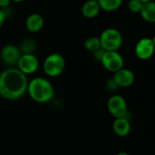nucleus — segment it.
Segmentation results:
<instances>
[{
  "instance_id": "obj_1",
  "label": "nucleus",
  "mask_w": 155,
  "mask_h": 155,
  "mask_svg": "<svg viewBox=\"0 0 155 155\" xmlns=\"http://www.w3.org/2000/svg\"><path fill=\"white\" fill-rule=\"evenodd\" d=\"M28 86L27 76L20 70L9 67L0 74V95L10 101L21 98Z\"/></svg>"
},
{
  "instance_id": "obj_2",
  "label": "nucleus",
  "mask_w": 155,
  "mask_h": 155,
  "mask_svg": "<svg viewBox=\"0 0 155 155\" xmlns=\"http://www.w3.org/2000/svg\"><path fill=\"white\" fill-rule=\"evenodd\" d=\"M27 93L32 100L39 104L50 102L54 96V89L49 80L44 77H35L28 82Z\"/></svg>"
},
{
  "instance_id": "obj_3",
  "label": "nucleus",
  "mask_w": 155,
  "mask_h": 155,
  "mask_svg": "<svg viewBox=\"0 0 155 155\" xmlns=\"http://www.w3.org/2000/svg\"><path fill=\"white\" fill-rule=\"evenodd\" d=\"M99 38L101 47L105 51H118L123 45V35L116 28L109 27L104 29Z\"/></svg>"
},
{
  "instance_id": "obj_4",
  "label": "nucleus",
  "mask_w": 155,
  "mask_h": 155,
  "mask_svg": "<svg viewBox=\"0 0 155 155\" xmlns=\"http://www.w3.org/2000/svg\"><path fill=\"white\" fill-rule=\"evenodd\" d=\"M65 68V60L60 54L54 53L47 55L44 61L43 69L45 74L49 77L59 76Z\"/></svg>"
},
{
  "instance_id": "obj_5",
  "label": "nucleus",
  "mask_w": 155,
  "mask_h": 155,
  "mask_svg": "<svg viewBox=\"0 0 155 155\" xmlns=\"http://www.w3.org/2000/svg\"><path fill=\"white\" fill-rule=\"evenodd\" d=\"M107 109L111 115L116 118L126 117L128 114L127 102L124 96L120 94H113L107 102Z\"/></svg>"
},
{
  "instance_id": "obj_6",
  "label": "nucleus",
  "mask_w": 155,
  "mask_h": 155,
  "mask_svg": "<svg viewBox=\"0 0 155 155\" xmlns=\"http://www.w3.org/2000/svg\"><path fill=\"white\" fill-rule=\"evenodd\" d=\"M101 64L109 72L115 73L124 68V61L122 54L118 51H105Z\"/></svg>"
},
{
  "instance_id": "obj_7",
  "label": "nucleus",
  "mask_w": 155,
  "mask_h": 155,
  "mask_svg": "<svg viewBox=\"0 0 155 155\" xmlns=\"http://www.w3.org/2000/svg\"><path fill=\"white\" fill-rule=\"evenodd\" d=\"M17 69L25 75L35 74L39 68V60L35 54H21L17 62Z\"/></svg>"
},
{
  "instance_id": "obj_8",
  "label": "nucleus",
  "mask_w": 155,
  "mask_h": 155,
  "mask_svg": "<svg viewBox=\"0 0 155 155\" xmlns=\"http://www.w3.org/2000/svg\"><path fill=\"white\" fill-rule=\"evenodd\" d=\"M136 56L141 60H148L153 57L155 53V46L152 38L143 37L140 39L134 48Z\"/></svg>"
},
{
  "instance_id": "obj_9",
  "label": "nucleus",
  "mask_w": 155,
  "mask_h": 155,
  "mask_svg": "<svg viewBox=\"0 0 155 155\" xmlns=\"http://www.w3.org/2000/svg\"><path fill=\"white\" fill-rule=\"evenodd\" d=\"M21 54L19 47L11 44L5 45L0 51V55L4 64L11 67L17 64Z\"/></svg>"
},
{
  "instance_id": "obj_10",
  "label": "nucleus",
  "mask_w": 155,
  "mask_h": 155,
  "mask_svg": "<svg viewBox=\"0 0 155 155\" xmlns=\"http://www.w3.org/2000/svg\"><path fill=\"white\" fill-rule=\"evenodd\" d=\"M114 80L119 86V88H127L134 84L135 76L133 71L127 68H122L115 72L113 76Z\"/></svg>"
},
{
  "instance_id": "obj_11",
  "label": "nucleus",
  "mask_w": 155,
  "mask_h": 155,
  "mask_svg": "<svg viewBox=\"0 0 155 155\" xmlns=\"http://www.w3.org/2000/svg\"><path fill=\"white\" fill-rule=\"evenodd\" d=\"M45 25L44 16L38 13H33L25 20V27L30 33H37L43 29Z\"/></svg>"
},
{
  "instance_id": "obj_12",
  "label": "nucleus",
  "mask_w": 155,
  "mask_h": 155,
  "mask_svg": "<svg viewBox=\"0 0 155 155\" xmlns=\"http://www.w3.org/2000/svg\"><path fill=\"white\" fill-rule=\"evenodd\" d=\"M113 131L119 137H126L131 133V124L127 117L116 118L113 123Z\"/></svg>"
},
{
  "instance_id": "obj_13",
  "label": "nucleus",
  "mask_w": 155,
  "mask_h": 155,
  "mask_svg": "<svg viewBox=\"0 0 155 155\" xmlns=\"http://www.w3.org/2000/svg\"><path fill=\"white\" fill-rule=\"evenodd\" d=\"M101 11L100 5L97 1L87 0L82 6V14L86 18H94L96 17Z\"/></svg>"
},
{
  "instance_id": "obj_14",
  "label": "nucleus",
  "mask_w": 155,
  "mask_h": 155,
  "mask_svg": "<svg viewBox=\"0 0 155 155\" xmlns=\"http://www.w3.org/2000/svg\"><path fill=\"white\" fill-rule=\"evenodd\" d=\"M140 15L142 18L151 24H155V2L152 1L143 5Z\"/></svg>"
},
{
  "instance_id": "obj_15",
  "label": "nucleus",
  "mask_w": 155,
  "mask_h": 155,
  "mask_svg": "<svg viewBox=\"0 0 155 155\" xmlns=\"http://www.w3.org/2000/svg\"><path fill=\"white\" fill-rule=\"evenodd\" d=\"M37 48V45H36V42L32 39V38H25L20 45H19V50L21 52L22 54H34Z\"/></svg>"
},
{
  "instance_id": "obj_16",
  "label": "nucleus",
  "mask_w": 155,
  "mask_h": 155,
  "mask_svg": "<svg viewBox=\"0 0 155 155\" xmlns=\"http://www.w3.org/2000/svg\"><path fill=\"white\" fill-rule=\"evenodd\" d=\"M101 10L105 12H114L119 9L123 4V0H98Z\"/></svg>"
},
{
  "instance_id": "obj_17",
  "label": "nucleus",
  "mask_w": 155,
  "mask_h": 155,
  "mask_svg": "<svg viewBox=\"0 0 155 155\" xmlns=\"http://www.w3.org/2000/svg\"><path fill=\"white\" fill-rule=\"evenodd\" d=\"M84 47L87 51L94 53L101 48V42L98 36H90L84 41Z\"/></svg>"
},
{
  "instance_id": "obj_18",
  "label": "nucleus",
  "mask_w": 155,
  "mask_h": 155,
  "mask_svg": "<svg viewBox=\"0 0 155 155\" xmlns=\"http://www.w3.org/2000/svg\"><path fill=\"white\" fill-rule=\"evenodd\" d=\"M143 3L140 0H130L128 2V8L132 13H139L141 12V9L143 7Z\"/></svg>"
},
{
  "instance_id": "obj_19",
  "label": "nucleus",
  "mask_w": 155,
  "mask_h": 155,
  "mask_svg": "<svg viewBox=\"0 0 155 155\" xmlns=\"http://www.w3.org/2000/svg\"><path fill=\"white\" fill-rule=\"evenodd\" d=\"M105 87L108 91L110 92H115L117 89H119V86L117 85V84L115 83V81L114 80V78H110L106 81L105 83Z\"/></svg>"
},
{
  "instance_id": "obj_20",
  "label": "nucleus",
  "mask_w": 155,
  "mask_h": 155,
  "mask_svg": "<svg viewBox=\"0 0 155 155\" xmlns=\"http://www.w3.org/2000/svg\"><path fill=\"white\" fill-rule=\"evenodd\" d=\"M104 53H105V50H104V49L101 47V48H99L98 50H96V51H94V52L93 53L94 58L96 61L101 62V60H102V58H103Z\"/></svg>"
},
{
  "instance_id": "obj_21",
  "label": "nucleus",
  "mask_w": 155,
  "mask_h": 155,
  "mask_svg": "<svg viewBox=\"0 0 155 155\" xmlns=\"http://www.w3.org/2000/svg\"><path fill=\"white\" fill-rule=\"evenodd\" d=\"M6 16L7 15H6L5 10L0 8V28L3 26V25H4V23H5V19H6Z\"/></svg>"
},
{
  "instance_id": "obj_22",
  "label": "nucleus",
  "mask_w": 155,
  "mask_h": 155,
  "mask_svg": "<svg viewBox=\"0 0 155 155\" xmlns=\"http://www.w3.org/2000/svg\"><path fill=\"white\" fill-rule=\"evenodd\" d=\"M11 3V0H0V8L5 9Z\"/></svg>"
},
{
  "instance_id": "obj_23",
  "label": "nucleus",
  "mask_w": 155,
  "mask_h": 155,
  "mask_svg": "<svg viewBox=\"0 0 155 155\" xmlns=\"http://www.w3.org/2000/svg\"><path fill=\"white\" fill-rule=\"evenodd\" d=\"M116 155H130L128 153H125V152H121V153H118Z\"/></svg>"
},
{
  "instance_id": "obj_24",
  "label": "nucleus",
  "mask_w": 155,
  "mask_h": 155,
  "mask_svg": "<svg viewBox=\"0 0 155 155\" xmlns=\"http://www.w3.org/2000/svg\"><path fill=\"white\" fill-rule=\"evenodd\" d=\"M143 4H145V3H149V2H152L153 0H140Z\"/></svg>"
},
{
  "instance_id": "obj_25",
  "label": "nucleus",
  "mask_w": 155,
  "mask_h": 155,
  "mask_svg": "<svg viewBox=\"0 0 155 155\" xmlns=\"http://www.w3.org/2000/svg\"><path fill=\"white\" fill-rule=\"evenodd\" d=\"M24 0H11V2H14V3H21Z\"/></svg>"
},
{
  "instance_id": "obj_26",
  "label": "nucleus",
  "mask_w": 155,
  "mask_h": 155,
  "mask_svg": "<svg viewBox=\"0 0 155 155\" xmlns=\"http://www.w3.org/2000/svg\"><path fill=\"white\" fill-rule=\"evenodd\" d=\"M152 39H153V45H154V46H155V35L153 37V38H152Z\"/></svg>"
},
{
  "instance_id": "obj_27",
  "label": "nucleus",
  "mask_w": 155,
  "mask_h": 155,
  "mask_svg": "<svg viewBox=\"0 0 155 155\" xmlns=\"http://www.w3.org/2000/svg\"><path fill=\"white\" fill-rule=\"evenodd\" d=\"M93 1H97L98 2V0H93Z\"/></svg>"
},
{
  "instance_id": "obj_28",
  "label": "nucleus",
  "mask_w": 155,
  "mask_h": 155,
  "mask_svg": "<svg viewBox=\"0 0 155 155\" xmlns=\"http://www.w3.org/2000/svg\"><path fill=\"white\" fill-rule=\"evenodd\" d=\"M153 1H154V2H155V0H153Z\"/></svg>"
}]
</instances>
